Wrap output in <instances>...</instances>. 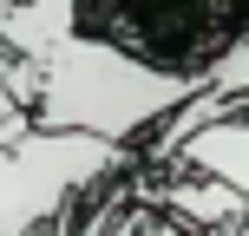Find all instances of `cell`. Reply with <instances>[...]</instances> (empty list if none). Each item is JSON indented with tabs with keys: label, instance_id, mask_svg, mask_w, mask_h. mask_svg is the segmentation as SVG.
<instances>
[{
	"label": "cell",
	"instance_id": "cell-1",
	"mask_svg": "<svg viewBox=\"0 0 249 236\" xmlns=\"http://www.w3.org/2000/svg\"><path fill=\"white\" fill-rule=\"evenodd\" d=\"M203 86L158 79L79 33H66L39 59H13V99L33 118V131H86V138H105V145H124V151L138 138H151Z\"/></svg>",
	"mask_w": 249,
	"mask_h": 236
},
{
	"label": "cell",
	"instance_id": "cell-5",
	"mask_svg": "<svg viewBox=\"0 0 249 236\" xmlns=\"http://www.w3.org/2000/svg\"><path fill=\"white\" fill-rule=\"evenodd\" d=\"M171 164H177V171H197V177H216V184H230L249 203V112L210 125V131H197ZM171 164H164V171H171Z\"/></svg>",
	"mask_w": 249,
	"mask_h": 236
},
{
	"label": "cell",
	"instance_id": "cell-4",
	"mask_svg": "<svg viewBox=\"0 0 249 236\" xmlns=\"http://www.w3.org/2000/svg\"><path fill=\"white\" fill-rule=\"evenodd\" d=\"M158 210H171V223H177V217H190V230H203V236H230V230L249 223V203H243L230 184L197 177V171H177V164L164 171Z\"/></svg>",
	"mask_w": 249,
	"mask_h": 236
},
{
	"label": "cell",
	"instance_id": "cell-2",
	"mask_svg": "<svg viewBox=\"0 0 249 236\" xmlns=\"http://www.w3.org/2000/svg\"><path fill=\"white\" fill-rule=\"evenodd\" d=\"M72 33L158 79L203 86L216 59L249 46V0H72Z\"/></svg>",
	"mask_w": 249,
	"mask_h": 236
},
{
	"label": "cell",
	"instance_id": "cell-6",
	"mask_svg": "<svg viewBox=\"0 0 249 236\" xmlns=\"http://www.w3.org/2000/svg\"><path fill=\"white\" fill-rule=\"evenodd\" d=\"M26 131H33V118H26L20 99H13V53H0V151L20 145Z\"/></svg>",
	"mask_w": 249,
	"mask_h": 236
},
{
	"label": "cell",
	"instance_id": "cell-3",
	"mask_svg": "<svg viewBox=\"0 0 249 236\" xmlns=\"http://www.w3.org/2000/svg\"><path fill=\"white\" fill-rule=\"evenodd\" d=\"M138 171V151L86 131H26L0 151V236H39L72 223L92 190Z\"/></svg>",
	"mask_w": 249,
	"mask_h": 236
}]
</instances>
